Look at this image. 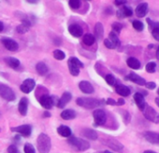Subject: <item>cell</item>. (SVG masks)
<instances>
[{"instance_id":"obj_1","label":"cell","mask_w":159,"mask_h":153,"mask_svg":"<svg viewBox=\"0 0 159 153\" xmlns=\"http://www.w3.org/2000/svg\"><path fill=\"white\" fill-rule=\"evenodd\" d=\"M37 145L38 149L40 153H49L52 146L51 138L46 133H41L37 139Z\"/></svg>"},{"instance_id":"obj_2","label":"cell","mask_w":159,"mask_h":153,"mask_svg":"<svg viewBox=\"0 0 159 153\" xmlns=\"http://www.w3.org/2000/svg\"><path fill=\"white\" fill-rule=\"evenodd\" d=\"M68 144L79 151H85L90 148V144L86 140L80 137H68Z\"/></svg>"},{"instance_id":"obj_3","label":"cell","mask_w":159,"mask_h":153,"mask_svg":"<svg viewBox=\"0 0 159 153\" xmlns=\"http://www.w3.org/2000/svg\"><path fill=\"white\" fill-rule=\"evenodd\" d=\"M77 105H79L80 107H83L88 109L91 108H95L98 107L101 105H103V101H100L98 99H95V98H78L77 99Z\"/></svg>"},{"instance_id":"obj_4","label":"cell","mask_w":159,"mask_h":153,"mask_svg":"<svg viewBox=\"0 0 159 153\" xmlns=\"http://www.w3.org/2000/svg\"><path fill=\"white\" fill-rule=\"evenodd\" d=\"M103 143L108 146L110 148H111L112 150L114 151H117V152H123L124 150V146L116 139L111 137V136H106L102 139Z\"/></svg>"},{"instance_id":"obj_5","label":"cell","mask_w":159,"mask_h":153,"mask_svg":"<svg viewBox=\"0 0 159 153\" xmlns=\"http://www.w3.org/2000/svg\"><path fill=\"white\" fill-rule=\"evenodd\" d=\"M142 112H143V116L147 120H149L154 123H159V113H157L151 106L146 104Z\"/></svg>"},{"instance_id":"obj_6","label":"cell","mask_w":159,"mask_h":153,"mask_svg":"<svg viewBox=\"0 0 159 153\" xmlns=\"http://www.w3.org/2000/svg\"><path fill=\"white\" fill-rule=\"evenodd\" d=\"M0 96H1L3 99L10 101V102L14 101L15 97H16L13 90L3 83H0Z\"/></svg>"},{"instance_id":"obj_7","label":"cell","mask_w":159,"mask_h":153,"mask_svg":"<svg viewBox=\"0 0 159 153\" xmlns=\"http://www.w3.org/2000/svg\"><path fill=\"white\" fill-rule=\"evenodd\" d=\"M96 125H103L107 120V115L103 109H96L93 113Z\"/></svg>"},{"instance_id":"obj_8","label":"cell","mask_w":159,"mask_h":153,"mask_svg":"<svg viewBox=\"0 0 159 153\" xmlns=\"http://www.w3.org/2000/svg\"><path fill=\"white\" fill-rule=\"evenodd\" d=\"M36 86V82L33 79H27L25 81H24V82L22 83V85L20 86V89L23 93L25 94H29L31 91H33V89Z\"/></svg>"},{"instance_id":"obj_9","label":"cell","mask_w":159,"mask_h":153,"mask_svg":"<svg viewBox=\"0 0 159 153\" xmlns=\"http://www.w3.org/2000/svg\"><path fill=\"white\" fill-rule=\"evenodd\" d=\"M11 131L17 132V133H21L22 135H24L25 137H28L32 133V127L29 124H24V125H20V126L12 128Z\"/></svg>"},{"instance_id":"obj_10","label":"cell","mask_w":159,"mask_h":153,"mask_svg":"<svg viewBox=\"0 0 159 153\" xmlns=\"http://www.w3.org/2000/svg\"><path fill=\"white\" fill-rule=\"evenodd\" d=\"M39 104L46 109H51L53 105H54V102H53V99L52 96H50L49 94H46V95H43L41 96L39 99H38Z\"/></svg>"},{"instance_id":"obj_11","label":"cell","mask_w":159,"mask_h":153,"mask_svg":"<svg viewBox=\"0 0 159 153\" xmlns=\"http://www.w3.org/2000/svg\"><path fill=\"white\" fill-rule=\"evenodd\" d=\"M125 80L130 81H132V82H134V83H136V84H138L139 86H143V85L146 84V81L143 78H141V76H139V75H137L136 73H130V74H128L126 76Z\"/></svg>"},{"instance_id":"obj_12","label":"cell","mask_w":159,"mask_h":153,"mask_svg":"<svg viewBox=\"0 0 159 153\" xmlns=\"http://www.w3.org/2000/svg\"><path fill=\"white\" fill-rule=\"evenodd\" d=\"M71 99H72V94L68 92H65L61 96V98L58 99L57 107L59 108H64L66 106V104H68L71 101Z\"/></svg>"},{"instance_id":"obj_13","label":"cell","mask_w":159,"mask_h":153,"mask_svg":"<svg viewBox=\"0 0 159 153\" xmlns=\"http://www.w3.org/2000/svg\"><path fill=\"white\" fill-rule=\"evenodd\" d=\"M79 88L84 94H93L95 92V89H94L93 85L87 81H83L80 82L79 83Z\"/></svg>"},{"instance_id":"obj_14","label":"cell","mask_w":159,"mask_h":153,"mask_svg":"<svg viewBox=\"0 0 159 153\" xmlns=\"http://www.w3.org/2000/svg\"><path fill=\"white\" fill-rule=\"evenodd\" d=\"M68 32L70 33L71 36L75 37H82L83 34H84V30L83 28L80 26L79 24H70L68 26Z\"/></svg>"},{"instance_id":"obj_15","label":"cell","mask_w":159,"mask_h":153,"mask_svg":"<svg viewBox=\"0 0 159 153\" xmlns=\"http://www.w3.org/2000/svg\"><path fill=\"white\" fill-rule=\"evenodd\" d=\"M2 43L5 48L11 51H15L18 50V43L11 38H2Z\"/></svg>"},{"instance_id":"obj_16","label":"cell","mask_w":159,"mask_h":153,"mask_svg":"<svg viewBox=\"0 0 159 153\" xmlns=\"http://www.w3.org/2000/svg\"><path fill=\"white\" fill-rule=\"evenodd\" d=\"M148 13V4L147 3H140L136 8V15L137 17L143 18Z\"/></svg>"},{"instance_id":"obj_17","label":"cell","mask_w":159,"mask_h":153,"mask_svg":"<svg viewBox=\"0 0 159 153\" xmlns=\"http://www.w3.org/2000/svg\"><path fill=\"white\" fill-rule=\"evenodd\" d=\"M144 138L152 143V144H158L159 143V134L157 133H154V132H145L144 133Z\"/></svg>"},{"instance_id":"obj_18","label":"cell","mask_w":159,"mask_h":153,"mask_svg":"<svg viewBox=\"0 0 159 153\" xmlns=\"http://www.w3.org/2000/svg\"><path fill=\"white\" fill-rule=\"evenodd\" d=\"M133 15V11L128 6H124L121 10L117 11V16L119 18H125V17H131Z\"/></svg>"},{"instance_id":"obj_19","label":"cell","mask_w":159,"mask_h":153,"mask_svg":"<svg viewBox=\"0 0 159 153\" xmlns=\"http://www.w3.org/2000/svg\"><path fill=\"white\" fill-rule=\"evenodd\" d=\"M115 91H116V93L119 94V95H121V96H128V95H130V94H131V92H130V89L127 87V86H125V85H123V84H120V83H118L117 85H116V87H115Z\"/></svg>"},{"instance_id":"obj_20","label":"cell","mask_w":159,"mask_h":153,"mask_svg":"<svg viewBox=\"0 0 159 153\" xmlns=\"http://www.w3.org/2000/svg\"><path fill=\"white\" fill-rule=\"evenodd\" d=\"M134 100H135V103L136 105L138 106V107L139 108V110H143L144 107H145V100H144V96L142 94H140L139 93H136L134 94Z\"/></svg>"},{"instance_id":"obj_21","label":"cell","mask_w":159,"mask_h":153,"mask_svg":"<svg viewBox=\"0 0 159 153\" xmlns=\"http://www.w3.org/2000/svg\"><path fill=\"white\" fill-rule=\"evenodd\" d=\"M82 135H84V137H87L91 140H97L98 135V133L93 130V129H89V128H85L82 131L81 133Z\"/></svg>"},{"instance_id":"obj_22","label":"cell","mask_w":159,"mask_h":153,"mask_svg":"<svg viewBox=\"0 0 159 153\" xmlns=\"http://www.w3.org/2000/svg\"><path fill=\"white\" fill-rule=\"evenodd\" d=\"M104 36V28L101 23H97L95 26V38L98 41H100L103 38Z\"/></svg>"},{"instance_id":"obj_23","label":"cell","mask_w":159,"mask_h":153,"mask_svg":"<svg viewBox=\"0 0 159 153\" xmlns=\"http://www.w3.org/2000/svg\"><path fill=\"white\" fill-rule=\"evenodd\" d=\"M27 107H28V99L26 97L22 98L21 101L19 102V106H18V109H19V112L21 113V115L25 116L27 114Z\"/></svg>"},{"instance_id":"obj_24","label":"cell","mask_w":159,"mask_h":153,"mask_svg":"<svg viewBox=\"0 0 159 153\" xmlns=\"http://www.w3.org/2000/svg\"><path fill=\"white\" fill-rule=\"evenodd\" d=\"M4 61L6 62V63L10 66V67H11V68H13V69H16V68H18L19 67V65H20V61L18 60V59H16V58H14V57H5L4 58Z\"/></svg>"},{"instance_id":"obj_25","label":"cell","mask_w":159,"mask_h":153,"mask_svg":"<svg viewBox=\"0 0 159 153\" xmlns=\"http://www.w3.org/2000/svg\"><path fill=\"white\" fill-rule=\"evenodd\" d=\"M126 63H127L128 67H130L132 69H139L140 66H141L140 62L137 58H135V57H129L126 60Z\"/></svg>"},{"instance_id":"obj_26","label":"cell","mask_w":159,"mask_h":153,"mask_svg":"<svg viewBox=\"0 0 159 153\" xmlns=\"http://www.w3.org/2000/svg\"><path fill=\"white\" fill-rule=\"evenodd\" d=\"M36 70H37V72L39 73V75H40V76H45V75L48 73L49 68H48V66L46 65L45 63H43V62H39V63H37V65H36Z\"/></svg>"},{"instance_id":"obj_27","label":"cell","mask_w":159,"mask_h":153,"mask_svg":"<svg viewBox=\"0 0 159 153\" xmlns=\"http://www.w3.org/2000/svg\"><path fill=\"white\" fill-rule=\"evenodd\" d=\"M57 133L63 136V137H70L71 135V130L68 126L66 125H61L57 128Z\"/></svg>"},{"instance_id":"obj_28","label":"cell","mask_w":159,"mask_h":153,"mask_svg":"<svg viewBox=\"0 0 159 153\" xmlns=\"http://www.w3.org/2000/svg\"><path fill=\"white\" fill-rule=\"evenodd\" d=\"M61 118L66 120H73L76 118V112L73 109H66L61 113Z\"/></svg>"},{"instance_id":"obj_29","label":"cell","mask_w":159,"mask_h":153,"mask_svg":"<svg viewBox=\"0 0 159 153\" xmlns=\"http://www.w3.org/2000/svg\"><path fill=\"white\" fill-rule=\"evenodd\" d=\"M83 41H84V43L86 45V46H92L94 43H95V41H96V38H95V37H94V35H92V34H85L84 36V39H83Z\"/></svg>"},{"instance_id":"obj_30","label":"cell","mask_w":159,"mask_h":153,"mask_svg":"<svg viewBox=\"0 0 159 153\" xmlns=\"http://www.w3.org/2000/svg\"><path fill=\"white\" fill-rule=\"evenodd\" d=\"M109 39L111 41V43L115 46V48L116 47H119L120 46V44H121V42H120V39H119V37H118V35L117 34H115L114 32H111L110 33V35H109Z\"/></svg>"},{"instance_id":"obj_31","label":"cell","mask_w":159,"mask_h":153,"mask_svg":"<svg viewBox=\"0 0 159 153\" xmlns=\"http://www.w3.org/2000/svg\"><path fill=\"white\" fill-rule=\"evenodd\" d=\"M67 65H68V69H69V72L72 76H78L80 74V68L78 66H76L75 64H73L72 63H70L68 61L67 63Z\"/></svg>"},{"instance_id":"obj_32","label":"cell","mask_w":159,"mask_h":153,"mask_svg":"<svg viewBox=\"0 0 159 153\" xmlns=\"http://www.w3.org/2000/svg\"><path fill=\"white\" fill-rule=\"evenodd\" d=\"M105 81L106 82L110 85V86H114L116 83V80L114 78V76L111 74H107L105 75Z\"/></svg>"},{"instance_id":"obj_33","label":"cell","mask_w":159,"mask_h":153,"mask_svg":"<svg viewBox=\"0 0 159 153\" xmlns=\"http://www.w3.org/2000/svg\"><path fill=\"white\" fill-rule=\"evenodd\" d=\"M132 25H133L134 29L137 30V31H139V32H140V31H142V30L144 29V24H143V23L140 22V21H139V20L133 21Z\"/></svg>"},{"instance_id":"obj_34","label":"cell","mask_w":159,"mask_h":153,"mask_svg":"<svg viewBox=\"0 0 159 153\" xmlns=\"http://www.w3.org/2000/svg\"><path fill=\"white\" fill-rule=\"evenodd\" d=\"M52 55H53V57H54L56 60H59V61L64 60V59H65V57H66L65 52H64V51H62L61 50H55L52 52Z\"/></svg>"},{"instance_id":"obj_35","label":"cell","mask_w":159,"mask_h":153,"mask_svg":"<svg viewBox=\"0 0 159 153\" xmlns=\"http://www.w3.org/2000/svg\"><path fill=\"white\" fill-rule=\"evenodd\" d=\"M155 68H156V63H155L154 62H150V63H148L146 64V66H145L146 72L151 73V74L155 72Z\"/></svg>"},{"instance_id":"obj_36","label":"cell","mask_w":159,"mask_h":153,"mask_svg":"<svg viewBox=\"0 0 159 153\" xmlns=\"http://www.w3.org/2000/svg\"><path fill=\"white\" fill-rule=\"evenodd\" d=\"M70 63H72L73 64H75L76 66H78L79 68H84V64L80 61L78 58H76V57H70L69 58V60H68Z\"/></svg>"},{"instance_id":"obj_37","label":"cell","mask_w":159,"mask_h":153,"mask_svg":"<svg viewBox=\"0 0 159 153\" xmlns=\"http://www.w3.org/2000/svg\"><path fill=\"white\" fill-rule=\"evenodd\" d=\"M68 5L71 9L78 10L80 7H81V1H80V0H69Z\"/></svg>"},{"instance_id":"obj_38","label":"cell","mask_w":159,"mask_h":153,"mask_svg":"<svg viewBox=\"0 0 159 153\" xmlns=\"http://www.w3.org/2000/svg\"><path fill=\"white\" fill-rule=\"evenodd\" d=\"M111 27H112V32H114L115 34L119 35L121 30H122V28H123V24H120V23H113Z\"/></svg>"},{"instance_id":"obj_39","label":"cell","mask_w":159,"mask_h":153,"mask_svg":"<svg viewBox=\"0 0 159 153\" xmlns=\"http://www.w3.org/2000/svg\"><path fill=\"white\" fill-rule=\"evenodd\" d=\"M29 28L30 27H28V26H26V25H25V24H20V25H18L16 27V31L19 34H25V33H27L29 31Z\"/></svg>"},{"instance_id":"obj_40","label":"cell","mask_w":159,"mask_h":153,"mask_svg":"<svg viewBox=\"0 0 159 153\" xmlns=\"http://www.w3.org/2000/svg\"><path fill=\"white\" fill-rule=\"evenodd\" d=\"M40 94L39 95V97H38V99H39L41 96H43V95H46V94H49V92H48V90L46 89V88H44V87H42V86H39L38 87V89H37V92H36V94Z\"/></svg>"},{"instance_id":"obj_41","label":"cell","mask_w":159,"mask_h":153,"mask_svg":"<svg viewBox=\"0 0 159 153\" xmlns=\"http://www.w3.org/2000/svg\"><path fill=\"white\" fill-rule=\"evenodd\" d=\"M24 149H25V153H36L35 147H34L33 145L30 144V143H26V144L25 145Z\"/></svg>"},{"instance_id":"obj_42","label":"cell","mask_w":159,"mask_h":153,"mask_svg":"<svg viewBox=\"0 0 159 153\" xmlns=\"http://www.w3.org/2000/svg\"><path fill=\"white\" fill-rule=\"evenodd\" d=\"M8 153H20V151L15 145H11L8 147Z\"/></svg>"},{"instance_id":"obj_43","label":"cell","mask_w":159,"mask_h":153,"mask_svg":"<svg viewBox=\"0 0 159 153\" xmlns=\"http://www.w3.org/2000/svg\"><path fill=\"white\" fill-rule=\"evenodd\" d=\"M104 45H105L108 49H111V50L115 49V46L111 43V41L109 38H106V39L104 40Z\"/></svg>"},{"instance_id":"obj_44","label":"cell","mask_w":159,"mask_h":153,"mask_svg":"<svg viewBox=\"0 0 159 153\" xmlns=\"http://www.w3.org/2000/svg\"><path fill=\"white\" fill-rule=\"evenodd\" d=\"M152 35L154 37V39H156L157 41H159V28H154L152 30Z\"/></svg>"},{"instance_id":"obj_45","label":"cell","mask_w":159,"mask_h":153,"mask_svg":"<svg viewBox=\"0 0 159 153\" xmlns=\"http://www.w3.org/2000/svg\"><path fill=\"white\" fill-rule=\"evenodd\" d=\"M145 86H146L147 89H149V90H153V89L156 87V84H155V82L150 81V82H146Z\"/></svg>"},{"instance_id":"obj_46","label":"cell","mask_w":159,"mask_h":153,"mask_svg":"<svg viewBox=\"0 0 159 153\" xmlns=\"http://www.w3.org/2000/svg\"><path fill=\"white\" fill-rule=\"evenodd\" d=\"M126 2L127 1H125V0H115L114 1V4L116 5V6H125V4H126Z\"/></svg>"},{"instance_id":"obj_47","label":"cell","mask_w":159,"mask_h":153,"mask_svg":"<svg viewBox=\"0 0 159 153\" xmlns=\"http://www.w3.org/2000/svg\"><path fill=\"white\" fill-rule=\"evenodd\" d=\"M106 104H107V105L115 106V105H117V102H116L114 99H112V98H108V99H107V101H106Z\"/></svg>"},{"instance_id":"obj_48","label":"cell","mask_w":159,"mask_h":153,"mask_svg":"<svg viewBox=\"0 0 159 153\" xmlns=\"http://www.w3.org/2000/svg\"><path fill=\"white\" fill-rule=\"evenodd\" d=\"M117 105H118V106H123V105H125V99L120 98V99L117 101Z\"/></svg>"},{"instance_id":"obj_49","label":"cell","mask_w":159,"mask_h":153,"mask_svg":"<svg viewBox=\"0 0 159 153\" xmlns=\"http://www.w3.org/2000/svg\"><path fill=\"white\" fill-rule=\"evenodd\" d=\"M156 58L159 61V46H157V50H156Z\"/></svg>"},{"instance_id":"obj_50","label":"cell","mask_w":159,"mask_h":153,"mask_svg":"<svg viewBox=\"0 0 159 153\" xmlns=\"http://www.w3.org/2000/svg\"><path fill=\"white\" fill-rule=\"evenodd\" d=\"M3 29H4V24L1 22H0V32H2Z\"/></svg>"},{"instance_id":"obj_51","label":"cell","mask_w":159,"mask_h":153,"mask_svg":"<svg viewBox=\"0 0 159 153\" xmlns=\"http://www.w3.org/2000/svg\"><path fill=\"white\" fill-rule=\"evenodd\" d=\"M143 153H156V152H154V151H152V150H145Z\"/></svg>"},{"instance_id":"obj_52","label":"cell","mask_w":159,"mask_h":153,"mask_svg":"<svg viewBox=\"0 0 159 153\" xmlns=\"http://www.w3.org/2000/svg\"><path fill=\"white\" fill-rule=\"evenodd\" d=\"M155 103H156V105H157V107H159V97H157V98H155Z\"/></svg>"},{"instance_id":"obj_53","label":"cell","mask_w":159,"mask_h":153,"mask_svg":"<svg viewBox=\"0 0 159 153\" xmlns=\"http://www.w3.org/2000/svg\"><path fill=\"white\" fill-rule=\"evenodd\" d=\"M44 117H51V114L49 112H44Z\"/></svg>"},{"instance_id":"obj_54","label":"cell","mask_w":159,"mask_h":153,"mask_svg":"<svg viewBox=\"0 0 159 153\" xmlns=\"http://www.w3.org/2000/svg\"><path fill=\"white\" fill-rule=\"evenodd\" d=\"M26 2H28V3H33V4H36L38 1H29V0H28V1H26Z\"/></svg>"},{"instance_id":"obj_55","label":"cell","mask_w":159,"mask_h":153,"mask_svg":"<svg viewBox=\"0 0 159 153\" xmlns=\"http://www.w3.org/2000/svg\"><path fill=\"white\" fill-rule=\"evenodd\" d=\"M102 153H113V152H111V151H108V150H105V151H103Z\"/></svg>"},{"instance_id":"obj_56","label":"cell","mask_w":159,"mask_h":153,"mask_svg":"<svg viewBox=\"0 0 159 153\" xmlns=\"http://www.w3.org/2000/svg\"><path fill=\"white\" fill-rule=\"evenodd\" d=\"M152 47H153V45H152V44H151V45H149V47H148V48H149V49H152Z\"/></svg>"},{"instance_id":"obj_57","label":"cell","mask_w":159,"mask_h":153,"mask_svg":"<svg viewBox=\"0 0 159 153\" xmlns=\"http://www.w3.org/2000/svg\"><path fill=\"white\" fill-rule=\"evenodd\" d=\"M157 94L159 95V88H158V90H157Z\"/></svg>"},{"instance_id":"obj_58","label":"cell","mask_w":159,"mask_h":153,"mask_svg":"<svg viewBox=\"0 0 159 153\" xmlns=\"http://www.w3.org/2000/svg\"><path fill=\"white\" fill-rule=\"evenodd\" d=\"M158 139H159V138H158Z\"/></svg>"}]
</instances>
